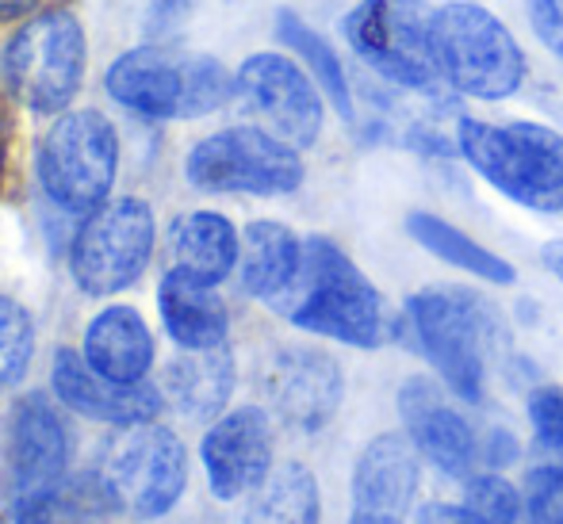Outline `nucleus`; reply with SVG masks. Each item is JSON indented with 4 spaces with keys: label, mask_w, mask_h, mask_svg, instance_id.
<instances>
[{
    "label": "nucleus",
    "mask_w": 563,
    "mask_h": 524,
    "mask_svg": "<svg viewBox=\"0 0 563 524\" xmlns=\"http://www.w3.org/2000/svg\"><path fill=\"white\" fill-rule=\"evenodd\" d=\"M268 306L296 330L364 353L402 333V317L391 314L384 291L356 268V260L338 242L322 234L303 237V265L296 280Z\"/></svg>",
    "instance_id": "f257e3e1"
},
{
    "label": "nucleus",
    "mask_w": 563,
    "mask_h": 524,
    "mask_svg": "<svg viewBox=\"0 0 563 524\" xmlns=\"http://www.w3.org/2000/svg\"><path fill=\"white\" fill-rule=\"evenodd\" d=\"M402 330L449 394L467 406L487 399L490 353L506 341L498 306L467 288H422L402 303Z\"/></svg>",
    "instance_id": "f03ea898"
},
{
    "label": "nucleus",
    "mask_w": 563,
    "mask_h": 524,
    "mask_svg": "<svg viewBox=\"0 0 563 524\" xmlns=\"http://www.w3.org/2000/svg\"><path fill=\"white\" fill-rule=\"evenodd\" d=\"M456 154L495 192L537 214L563 211V134L544 123H487L460 115L452 126Z\"/></svg>",
    "instance_id": "7ed1b4c3"
},
{
    "label": "nucleus",
    "mask_w": 563,
    "mask_h": 524,
    "mask_svg": "<svg viewBox=\"0 0 563 524\" xmlns=\"http://www.w3.org/2000/svg\"><path fill=\"white\" fill-rule=\"evenodd\" d=\"M104 89L119 108L146 119H200L234 97V77L211 54L134 46L108 66Z\"/></svg>",
    "instance_id": "20e7f679"
},
{
    "label": "nucleus",
    "mask_w": 563,
    "mask_h": 524,
    "mask_svg": "<svg viewBox=\"0 0 563 524\" xmlns=\"http://www.w3.org/2000/svg\"><path fill=\"white\" fill-rule=\"evenodd\" d=\"M430 0H361L345 15V43L387 85L418 100L445 97V74L433 43Z\"/></svg>",
    "instance_id": "39448f33"
},
{
    "label": "nucleus",
    "mask_w": 563,
    "mask_h": 524,
    "mask_svg": "<svg viewBox=\"0 0 563 524\" xmlns=\"http://www.w3.org/2000/svg\"><path fill=\"white\" fill-rule=\"evenodd\" d=\"M433 43L445 85L475 100H506L526 85L529 62L514 31L490 8L472 0L441 4L433 15Z\"/></svg>",
    "instance_id": "423d86ee"
},
{
    "label": "nucleus",
    "mask_w": 563,
    "mask_h": 524,
    "mask_svg": "<svg viewBox=\"0 0 563 524\" xmlns=\"http://www.w3.org/2000/svg\"><path fill=\"white\" fill-rule=\"evenodd\" d=\"M4 85L15 100L35 115H62L85 85L89 69V38L74 12L51 8L38 12L8 38Z\"/></svg>",
    "instance_id": "0eeeda50"
},
{
    "label": "nucleus",
    "mask_w": 563,
    "mask_h": 524,
    "mask_svg": "<svg viewBox=\"0 0 563 524\" xmlns=\"http://www.w3.org/2000/svg\"><path fill=\"white\" fill-rule=\"evenodd\" d=\"M38 185L54 208L92 214L104 208L119 172V134L97 108L62 111L38 142Z\"/></svg>",
    "instance_id": "6e6552de"
},
{
    "label": "nucleus",
    "mask_w": 563,
    "mask_h": 524,
    "mask_svg": "<svg viewBox=\"0 0 563 524\" xmlns=\"http://www.w3.org/2000/svg\"><path fill=\"white\" fill-rule=\"evenodd\" d=\"M185 177L211 196H291L307 169L299 149L265 126H227L188 149Z\"/></svg>",
    "instance_id": "1a4fd4ad"
},
{
    "label": "nucleus",
    "mask_w": 563,
    "mask_h": 524,
    "mask_svg": "<svg viewBox=\"0 0 563 524\" xmlns=\"http://www.w3.org/2000/svg\"><path fill=\"white\" fill-rule=\"evenodd\" d=\"M157 222L146 200L123 196L85 214L74 245H69V272L77 288L92 299L126 291L150 265Z\"/></svg>",
    "instance_id": "9d476101"
},
{
    "label": "nucleus",
    "mask_w": 563,
    "mask_h": 524,
    "mask_svg": "<svg viewBox=\"0 0 563 524\" xmlns=\"http://www.w3.org/2000/svg\"><path fill=\"white\" fill-rule=\"evenodd\" d=\"M100 487L131 517H165L188 487V451L180 436L165 425H126L108 448L100 467Z\"/></svg>",
    "instance_id": "9b49d317"
},
{
    "label": "nucleus",
    "mask_w": 563,
    "mask_h": 524,
    "mask_svg": "<svg viewBox=\"0 0 563 524\" xmlns=\"http://www.w3.org/2000/svg\"><path fill=\"white\" fill-rule=\"evenodd\" d=\"M234 97L242 100L250 115H257L265 131H273L288 146L307 149L319 142L322 119H327L322 100L327 97L314 85V77L288 54H250L234 74Z\"/></svg>",
    "instance_id": "f8f14e48"
},
{
    "label": "nucleus",
    "mask_w": 563,
    "mask_h": 524,
    "mask_svg": "<svg viewBox=\"0 0 563 524\" xmlns=\"http://www.w3.org/2000/svg\"><path fill=\"white\" fill-rule=\"evenodd\" d=\"M449 399V387L438 376H410L402 379L395 406L418 456L438 475L464 482L472 471H479V433Z\"/></svg>",
    "instance_id": "ddd939ff"
},
{
    "label": "nucleus",
    "mask_w": 563,
    "mask_h": 524,
    "mask_svg": "<svg viewBox=\"0 0 563 524\" xmlns=\"http://www.w3.org/2000/svg\"><path fill=\"white\" fill-rule=\"evenodd\" d=\"M261 387H265L268 414L296 433H322L345 402V371L322 348H280L265 364Z\"/></svg>",
    "instance_id": "4468645a"
},
{
    "label": "nucleus",
    "mask_w": 563,
    "mask_h": 524,
    "mask_svg": "<svg viewBox=\"0 0 563 524\" xmlns=\"http://www.w3.org/2000/svg\"><path fill=\"white\" fill-rule=\"evenodd\" d=\"M66 464L69 436L54 402L43 391L23 394L8 414L4 433V490L12 505L58 490Z\"/></svg>",
    "instance_id": "2eb2a0df"
},
{
    "label": "nucleus",
    "mask_w": 563,
    "mask_h": 524,
    "mask_svg": "<svg viewBox=\"0 0 563 524\" xmlns=\"http://www.w3.org/2000/svg\"><path fill=\"white\" fill-rule=\"evenodd\" d=\"M276 428L265 406H238L219 414L200 441L208 487L219 502L250 498L273 471Z\"/></svg>",
    "instance_id": "dca6fc26"
},
{
    "label": "nucleus",
    "mask_w": 563,
    "mask_h": 524,
    "mask_svg": "<svg viewBox=\"0 0 563 524\" xmlns=\"http://www.w3.org/2000/svg\"><path fill=\"white\" fill-rule=\"evenodd\" d=\"M51 387L54 399L69 406L74 414L104 421V425H146L165 410V394L154 383H115V379L100 376L85 353L74 348H58L51 364Z\"/></svg>",
    "instance_id": "f3484780"
},
{
    "label": "nucleus",
    "mask_w": 563,
    "mask_h": 524,
    "mask_svg": "<svg viewBox=\"0 0 563 524\" xmlns=\"http://www.w3.org/2000/svg\"><path fill=\"white\" fill-rule=\"evenodd\" d=\"M422 464L407 433H379L361 448L349 479L353 510L410 513L422 494Z\"/></svg>",
    "instance_id": "a211bd4d"
},
{
    "label": "nucleus",
    "mask_w": 563,
    "mask_h": 524,
    "mask_svg": "<svg viewBox=\"0 0 563 524\" xmlns=\"http://www.w3.org/2000/svg\"><path fill=\"white\" fill-rule=\"evenodd\" d=\"M238 383V364L227 345L185 348L162 371V394L180 417L216 421L227 414V402Z\"/></svg>",
    "instance_id": "6ab92c4d"
},
{
    "label": "nucleus",
    "mask_w": 563,
    "mask_h": 524,
    "mask_svg": "<svg viewBox=\"0 0 563 524\" xmlns=\"http://www.w3.org/2000/svg\"><path fill=\"white\" fill-rule=\"evenodd\" d=\"M157 311H162L165 333L180 348H216L227 345L230 311L216 283H203L196 276L169 268L157 288Z\"/></svg>",
    "instance_id": "aec40b11"
},
{
    "label": "nucleus",
    "mask_w": 563,
    "mask_h": 524,
    "mask_svg": "<svg viewBox=\"0 0 563 524\" xmlns=\"http://www.w3.org/2000/svg\"><path fill=\"white\" fill-rule=\"evenodd\" d=\"M85 360L115 383H142L154 368V337L134 306H104L85 330Z\"/></svg>",
    "instance_id": "412c9836"
},
{
    "label": "nucleus",
    "mask_w": 563,
    "mask_h": 524,
    "mask_svg": "<svg viewBox=\"0 0 563 524\" xmlns=\"http://www.w3.org/2000/svg\"><path fill=\"white\" fill-rule=\"evenodd\" d=\"M242 237L234 222L219 211H188L169 226V260L173 268L196 276L203 283H223L238 268Z\"/></svg>",
    "instance_id": "4be33fe9"
},
{
    "label": "nucleus",
    "mask_w": 563,
    "mask_h": 524,
    "mask_svg": "<svg viewBox=\"0 0 563 524\" xmlns=\"http://www.w3.org/2000/svg\"><path fill=\"white\" fill-rule=\"evenodd\" d=\"M303 265V237L291 226L273 219H257L242 234V257H238V280L245 296L273 303L276 296L288 291Z\"/></svg>",
    "instance_id": "5701e85b"
},
{
    "label": "nucleus",
    "mask_w": 563,
    "mask_h": 524,
    "mask_svg": "<svg viewBox=\"0 0 563 524\" xmlns=\"http://www.w3.org/2000/svg\"><path fill=\"white\" fill-rule=\"evenodd\" d=\"M407 234L422 245L430 257L445 260V265L460 268V272L475 276V280L490 283V288H510L518 283V268L506 257H498L495 249L479 245L472 234H464L460 226H452L449 219L433 211H410L407 214Z\"/></svg>",
    "instance_id": "b1692460"
},
{
    "label": "nucleus",
    "mask_w": 563,
    "mask_h": 524,
    "mask_svg": "<svg viewBox=\"0 0 563 524\" xmlns=\"http://www.w3.org/2000/svg\"><path fill=\"white\" fill-rule=\"evenodd\" d=\"M238 524H322V490L307 464L273 467L268 479L245 498Z\"/></svg>",
    "instance_id": "393cba45"
},
{
    "label": "nucleus",
    "mask_w": 563,
    "mask_h": 524,
    "mask_svg": "<svg viewBox=\"0 0 563 524\" xmlns=\"http://www.w3.org/2000/svg\"><path fill=\"white\" fill-rule=\"evenodd\" d=\"M276 35L299 58V66L314 77V85L322 89V97L330 100V108L338 111L345 123H356V104L353 89H349L345 66H341V54L307 20H299L296 12H276Z\"/></svg>",
    "instance_id": "a878e982"
},
{
    "label": "nucleus",
    "mask_w": 563,
    "mask_h": 524,
    "mask_svg": "<svg viewBox=\"0 0 563 524\" xmlns=\"http://www.w3.org/2000/svg\"><path fill=\"white\" fill-rule=\"evenodd\" d=\"M460 487V502L487 524H526V490L506 471H472Z\"/></svg>",
    "instance_id": "bb28decb"
},
{
    "label": "nucleus",
    "mask_w": 563,
    "mask_h": 524,
    "mask_svg": "<svg viewBox=\"0 0 563 524\" xmlns=\"http://www.w3.org/2000/svg\"><path fill=\"white\" fill-rule=\"evenodd\" d=\"M35 356V322L23 303L0 296V391L15 387L31 368Z\"/></svg>",
    "instance_id": "cd10ccee"
},
{
    "label": "nucleus",
    "mask_w": 563,
    "mask_h": 524,
    "mask_svg": "<svg viewBox=\"0 0 563 524\" xmlns=\"http://www.w3.org/2000/svg\"><path fill=\"white\" fill-rule=\"evenodd\" d=\"M526 524H563V459H541L521 479Z\"/></svg>",
    "instance_id": "c85d7f7f"
},
{
    "label": "nucleus",
    "mask_w": 563,
    "mask_h": 524,
    "mask_svg": "<svg viewBox=\"0 0 563 524\" xmlns=\"http://www.w3.org/2000/svg\"><path fill=\"white\" fill-rule=\"evenodd\" d=\"M526 417H529V433L533 444L541 451L563 456V391L552 383H541L529 391L526 399Z\"/></svg>",
    "instance_id": "c756f323"
},
{
    "label": "nucleus",
    "mask_w": 563,
    "mask_h": 524,
    "mask_svg": "<svg viewBox=\"0 0 563 524\" xmlns=\"http://www.w3.org/2000/svg\"><path fill=\"white\" fill-rule=\"evenodd\" d=\"M12 524H85V510L74 494L66 490H51V494L27 498V502H15Z\"/></svg>",
    "instance_id": "7c9ffc66"
},
{
    "label": "nucleus",
    "mask_w": 563,
    "mask_h": 524,
    "mask_svg": "<svg viewBox=\"0 0 563 524\" xmlns=\"http://www.w3.org/2000/svg\"><path fill=\"white\" fill-rule=\"evenodd\" d=\"M521 459V441L514 428L487 425L479 433V467L483 471H510Z\"/></svg>",
    "instance_id": "2f4dec72"
},
{
    "label": "nucleus",
    "mask_w": 563,
    "mask_h": 524,
    "mask_svg": "<svg viewBox=\"0 0 563 524\" xmlns=\"http://www.w3.org/2000/svg\"><path fill=\"white\" fill-rule=\"evenodd\" d=\"M533 35L563 62V0H526Z\"/></svg>",
    "instance_id": "473e14b6"
},
{
    "label": "nucleus",
    "mask_w": 563,
    "mask_h": 524,
    "mask_svg": "<svg viewBox=\"0 0 563 524\" xmlns=\"http://www.w3.org/2000/svg\"><path fill=\"white\" fill-rule=\"evenodd\" d=\"M415 524H487L479 513H472L464 502H445V498H433V502L415 505Z\"/></svg>",
    "instance_id": "72a5a7b5"
},
{
    "label": "nucleus",
    "mask_w": 563,
    "mask_h": 524,
    "mask_svg": "<svg viewBox=\"0 0 563 524\" xmlns=\"http://www.w3.org/2000/svg\"><path fill=\"white\" fill-rule=\"evenodd\" d=\"M188 12V0H150V27L165 31L173 27L177 20H185Z\"/></svg>",
    "instance_id": "f704fd0d"
},
{
    "label": "nucleus",
    "mask_w": 563,
    "mask_h": 524,
    "mask_svg": "<svg viewBox=\"0 0 563 524\" xmlns=\"http://www.w3.org/2000/svg\"><path fill=\"white\" fill-rule=\"evenodd\" d=\"M43 0H0V23H12V20H23V15H35V8Z\"/></svg>",
    "instance_id": "c9c22d12"
},
{
    "label": "nucleus",
    "mask_w": 563,
    "mask_h": 524,
    "mask_svg": "<svg viewBox=\"0 0 563 524\" xmlns=\"http://www.w3.org/2000/svg\"><path fill=\"white\" fill-rule=\"evenodd\" d=\"M349 524H407L402 513H384V510H353Z\"/></svg>",
    "instance_id": "e433bc0d"
},
{
    "label": "nucleus",
    "mask_w": 563,
    "mask_h": 524,
    "mask_svg": "<svg viewBox=\"0 0 563 524\" xmlns=\"http://www.w3.org/2000/svg\"><path fill=\"white\" fill-rule=\"evenodd\" d=\"M541 265L563 283V237H556V242L544 245V249H541Z\"/></svg>",
    "instance_id": "4c0bfd02"
},
{
    "label": "nucleus",
    "mask_w": 563,
    "mask_h": 524,
    "mask_svg": "<svg viewBox=\"0 0 563 524\" xmlns=\"http://www.w3.org/2000/svg\"><path fill=\"white\" fill-rule=\"evenodd\" d=\"M4 165H8V115L0 108V180H4Z\"/></svg>",
    "instance_id": "58836bf2"
}]
</instances>
